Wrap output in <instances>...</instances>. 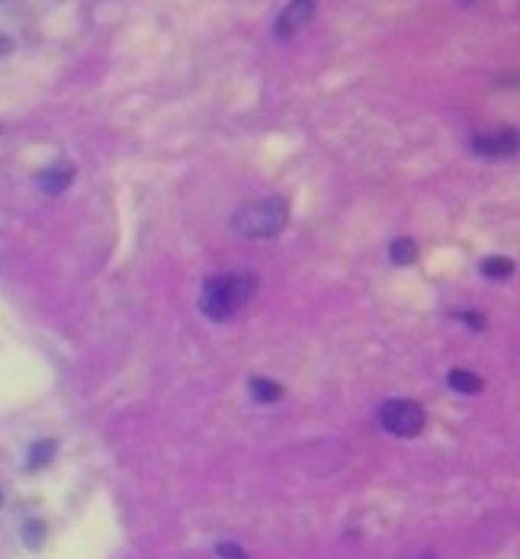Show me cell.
<instances>
[{"instance_id": "cell-1", "label": "cell", "mask_w": 520, "mask_h": 559, "mask_svg": "<svg viewBox=\"0 0 520 559\" xmlns=\"http://www.w3.org/2000/svg\"><path fill=\"white\" fill-rule=\"evenodd\" d=\"M257 283L254 277H244V273H225V277H209L206 287H202V299L200 309L212 318V322H229L231 315L244 306V302L254 296Z\"/></svg>"}, {"instance_id": "cell-2", "label": "cell", "mask_w": 520, "mask_h": 559, "mask_svg": "<svg viewBox=\"0 0 520 559\" xmlns=\"http://www.w3.org/2000/svg\"><path fill=\"white\" fill-rule=\"evenodd\" d=\"M286 219H289V203L283 196H267V200H257L250 206H241L231 219V229L241 238L264 241V238H277L283 231Z\"/></svg>"}, {"instance_id": "cell-3", "label": "cell", "mask_w": 520, "mask_h": 559, "mask_svg": "<svg viewBox=\"0 0 520 559\" xmlns=\"http://www.w3.org/2000/svg\"><path fill=\"white\" fill-rule=\"evenodd\" d=\"M424 408L411 398H392L386 405L379 408V425L386 427L388 434H395V437H415L421 434L424 427Z\"/></svg>"}, {"instance_id": "cell-4", "label": "cell", "mask_w": 520, "mask_h": 559, "mask_svg": "<svg viewBox=\"0 0 520 559\" xmlns=\"http://www.w3.org/2000/svg\"><path fill=\"white\" fill-rule=\"evenodd\" d=\"M312 13H315V0H292L289 7L279 13L277 26H273V35H277V39H289L292 33H299V29L312 20Z\"/></svg>"}, {"instance_id": "cell-5", "label": "cell", "mask_w": 520, "mask_h": 559, "mask_svg": "<svg viewBox=\"0 0 520 559\" xmlns=\"http://www.w3.org/2000/svg\"><path fill=\"white\" fill-rule=\"evenodd\" d=\"M472 148L479 154H511L514 148H517V132L479 135V139H472Z\"/></svg>"}, {"instance_id": "cell-6", "label": "cell", "mask_w": 520, "mask_h": 559, "mask_svg": "<svg viewBox=\"0 0 520 559\" xmlns=\"http://www.w3.org/2000/svg\"><path fill=\"white\" fill-rule=\"evenodd\" d=\"M71 180H74V168H49L39 177V187H42V193L58 196Z\"/></svg>"}, {"instance_id": "cell-7", "label": "cell", "mask_w": 520, "mask_h": 559, "mask_svg": "<svg viewBox=\"0 0 520 559\" xmlns=\"http://www.w3.org/2000/svg\"><path fill=\"white\" fill-rule=\"evenodd\" d=\"M388 260L398 264V267L415 264V260H417V245L411 241V238H395V241L388 245Z\"/></svg>"}, {"instance_id": "cell-8", "label": "cell", "mask_w": 520, "mask_h": 559, "mask_svg": "<svg viewBox=\"0 0 520 559\" xmlns=\"http://www.w3.org/2000/svg\"><path fill=\"white\" fill-rule=\"evenodd\" d=\"M450 386L456 392H466V396H475V392H482V379L475 376V373H469V370H453L450 373Z\"/></svg>"}, {"instance_id": "cell-9", "label": "cell", "mask_w": 520, "mask_h": 559, "mask_svg": "<svg viewBox=\"0 0 520 559\" xmlns=\"http://www.w3.org/2000/svg\"><path fill=\"white\" fill-rule=\"evenodd\" d=\"M250 396H254L257 402H277V398L283 396V389H279V383H273V379L257 376V379H250Z\"/></svg>"}, {"instance_id": "cell-10", "label": "cell", "mask_w": 520, "mask_h": 559, "mask_svg": "<svg viewBox=\"0 0 520 559\" xmlns=\"http://www.w3.org/2000/svg\"><path fill=\"white\" fill-rule=\"evenodd\" d=\"M55 456V441H35L29 447V469H42L45 463H52Z\"/></svg>"}, {"instance_id": "cell-11", "label": "cell", "mask_w": 520, "mask_h": 559, "mask_svg": "<svg viewBox=\"0 0 520 559\" xmlns=\"http://www.w3.org/2000/svg\"><path fill=\"white\" fill-rule=\"evenodd\" d=\"M514 270V264L507 258H485L482 260V273H485L488 280H507Z\"/></svg>"}, {"instance_id": "cell-12", "label": "cell", "mask_w": 520, "mask_h": 559, "mask_svg": "<svg viewBox=\"0 0 520 559\" xmlns=\"http://www.w3.org/2000/svg\"><path fill=\"white\" fill-rule=\"evenodd\" d=\"M23 540H26V546L39 550L42 540H45V524H42V521H26V527H23Z\"/></svg>"}, {"instance_id": "cell-13", "label": "cell", "mask_w": 520, "mask_h": 559, "mask_svg": "<svg viewBox=\"0 0 520 559\" xmlns=\"http://www.w3.org/2000/svg\"><path fill=\"white\" fill-rule=\"evenodd\" d=\"M215 553H219V559H248V553H244L238 543H219Z\"/></svg>"}, {"instance_id": "cell-14", "label": "cell", "mask_w": 520, "mask_h": 559, "mask_svg": "<svg viewBox=\"0 0 520 559\" xmlns=\"http://www.w3.org/2000/svg\"><path fill=\"white\" fill-rule=\"evenodd\" d=\"M456 318H459V322H466V325H472V328H475V331L482 328V318H479V315H472V312H459Z\"/></svg>"}, {"instance_id": "cell-15", "label": "cell", "mask_w": 520, "mask_h": 559, "mask_svg": "<svg viewBox=\"0 0 520 559\" xmlns=\"http://www.w3.org/2000/svg\"><path fill=\"white\" fill-rule=\"evenodd\" d=\"M463 4H472V0H463Z\"/></svg>"}]
</instances>
